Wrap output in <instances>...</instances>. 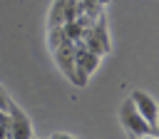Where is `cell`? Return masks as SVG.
Segmentation results:
<instances>
[{
	"mask_svg": "<svg viewBox=\"0 0 159 139\" xmlns=\"http://www.w3.org/2000/svg\"><path fill=\"white\" fill-rule=\"evenodd\" d=\"M119 122H122V127L127 129V134H137V137L154 134V129H152V127L144 122V117L137 112V107H134L132 97L122 104V109H119Z\"/></svg>",
	"mask_w": 159,
	"mask_h": 139,
	"instance_id": "obj_1",
	"label": "cell"
},
{
	"mask_svg": "<svg viewBox=\"0 0 159 139\" xmlns=\"http://www.w3.org/2000/svg\"><path fill=\"white\" fill-rule=\"evenodd\" d=\"M52 55H55V62H57V67L72 79V84H77L80 87V79H77V67H75V42H70V40H65L60 47H55L52 50Z\"/></svg>",
	"mask_w": 159,
	"mask_h": 139,
	"instance_id": "obj_2",
	"label": "cell"
},
{
	"mask_svg": "<svg viewBox=\"0 0 159 139\" xmlns=\"http://www.w3.org/2000/svg\"><path fill=\"white\" fill-rule=\"evenodd\" d=\"M132 102H134L137 112L144 117V122L154 129V127H157V117H159V102H157L149 92H142V89H134V92H132Z\"/></svg>",
	"mask_w": 159,
	"mask_h": 139,
	"instance_id": "obj_3",
	"label": "cell"
},
{
	"mask_svg": "<svg viewBox=\"0 0 159 139\" xmlns=\"http://www.w3.org/2000/svg\"><path fill=\"white\" fill-rule=\"evenodd\" d=\"M7 114H10V139H30L32 137V122H30V117L15 102H10Z\"/></svg>",
	"mask_w": 159,
	"mask_h": 139,
	"instance_id": "obj_4",
	"label": "cell"
},
{
	"mask_svg": "<svg viewBox=\"0 0 159 139\" xmlns=\"http://www.w3.org/2000/svg\"><path fill=\"white\" fill-rule=\"evenodd\" d=\"M62 32H65V37H67L70 42H80V40H82V35H84V25H82L77 17H75V20H65Z\"/></svg>",
	"mask_w": 159,
	"mask_h": 139,
	"instance_id": "obj_5",
	"label": "cell"
},
{
	"mask_svg": "<svg viewBox=\"0 0 159 139\" xmlns=\"http://www.w3.org/2000/svg\"><path fill=\"white\" fill-rule=\"evenodd\" d=\"M0 139H10V114L0 112Z\"/></svg>",
	"mask_w": 159,
	"mask_h": 139,
	"instance_id": "obj_6",
	"label": "cell"
},
{
	"mask_svg": "<svg viewBox=\"0 0 159 139\" xmlns=\"http://www.w3.org/2000/svg\"><path fill=\"white\" fill-rule=\"evenodd\" d=\"M10 102H12V99H10V94H7V92H5L2 87H0V112H7Z\"/></svg>",
	"mask_w": 159,
	"mask_h": 139,
	"instance_id": "obj_7",
	"label": "cell"
},
{
	"mask_svg": "<svg viewBox=\"0 0 159 139\" xmlns=\"http://www.w3.org/2000/svg\"><path fill=\"white\" fill-rule=\"evenodd\" d=\"M50 139H75V137H72V134H65V132H55Z\"/></svg>",
	"mask_w": 159,
	"mask_h": 139,
	"instance_id": "obj_8",
	"label": "cell"
},
{
	"mask_svg": "<svg viewBox=\"0 0 159 139\" xmlns=\"http://www.w3.org/2000/svg\"><path fill=\"white\" fill-rule=\"evenodd\" d=\"M129 139H159L157 134H147V137H137V134H129Z\"/></svg>",
	"mask_w": 159,
	"mask_h": 139,
	"instance_id": "obj_9",
	"label": "cell"
},
{
	"mask_svg": "<svg viewBox=\"0 0 159 139\" xmlns=\"http://www.w3.org/2000/svg\"><path fill=\"white\" fill-rule=\"evenodd\" d=\"M94 2H97V0H82V5H87V7H92Z\"/></svg>",
	"mask_w": 159,
	"mask_h": 139,
	"instance_id": "obj_10",
	"label": "cell"
},
{
	"mask_svg": "<svg viewBox=\"0 0 159 139\" xmlns=\"http://www.w3.org/2000/svg\"><path fill=\"white\" fill-rule=\"evenodd\" d=\"M154 134L159 137V117H157V127H154Z\"/></svg>",
	"mask_w": 159,
	"mask_h": 139,
	"instance_id": "obj_11",
	"label": "cell"
},
{
	"mask_svg": "<svg viewBox=\"0 0 159 139\" xmlns=\"http://www.w3.org/2000/svg\"><path fill=\"white\" fill-rule=\"evenodd\" d=\"M30 139H37V137H30Z\"/></svg>",
	"mask_w": 159,
	"mask_h": 139,
	"instance_id": "obj_12",
	"label": "cell"
}]
</instances>
